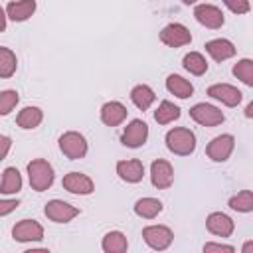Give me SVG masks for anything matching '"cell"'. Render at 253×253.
Returning <instances> with one entry per match:
<instances>
[{"label": "cell", "mask_w": 253, "mask_h": 253, "mask_svg": "<svg viewBox=\"0 0 253 253\" xmlns=\"http://www.w3.org/2000/svg\"><path fill=\"white\" fill-rule=\"evenodd\" d=\"M28 180L32 190L36 192H45L47 188H51L55 174H53V166L43 160V158H36L28 164Z\"/></svg>", "instance_id": "6da1fadb"}, {"label": "cell", "mask_w": 253, "mask_h": 253, "mask_svg": "<svg viewBox=\"0 0 253 253\" xmlns=\"http://www.w3.org/2000/svg\"><path fill=\"white\" fill-rule=\"evenodd\" d=\"M166 146L178 156H190L196 150V134L190 128L176 126L166 132Z\"/></svg>", "instance_id": "7a4b0ae2"}, {"label": "cell", "mask_w": 253, "mask_h": 253, "mask_svg": "<svg viewBox=\"0 0 253 253\" xmlns=\"http://www.w3.org/2000/svg\"><path fill=\"white\" fill-rule=\"evenodd\" d=\"M87 138L77 130H67L59 136V150L69 160H79L87 154Z\"/></svg>", "instance_id": "3957f363"}, {"label": "cell", "mask_w": 253, "mask_h": 253, "mask_svg": "<svg viewBox=\"0 0 253 253\" xmlns=\"http://www.w3.org/2000/svg\"><path fill=\"white\" fill-rule=\"evenodd\" d=\"M142 239L144 243L154 249V251H164L172 245L174 241V233L168 225H148L142 229Z\"/></svg>", "instance_id": "277c9868"}, {"label": "cell", "mask_w": 253, "mask_h": 253, "mask_svg": "<svg viewBox=\"0 0 253 253\" xmlns=\"http://www.w3.org/2000/svg\"><path fill=\"white\" fill-rule=\"evenodd\" d=\"M190 117L202 126H217L225 121V115L221 113V109L210 103H196L190 109Z\"/></svg>", "instance_id": "5b68a950"}, {"label": "cell", "mask_w": 253, "mask_h": 253, "mask_svg": "<svg viewBox=\"0 0 253 253\" xmlns=\"http://www.w3.org/2000/svg\"><path fill=\"white\" fill-rule=\"evenodd\" d=\"M233 148H235V138H233V134H219V136H215V138H211V140L208 142L206 154H208V158L213 160V162H225V160L231 156Z\"/></svg>", "instance_id": "8992f818"}, {"label": "cell", "mask_w": 253, "mask_h": 253, "mask_svg": "<svg viewBox=\"0 0 253 253\" xmlns=\"http://www.w3.org/2000/svg\"><path fill=\"white\" fill-rule=\"evenodd\" d=\"M43 213L49 221H55V223H67L71 221L73 217L79 215V208L63 202V200H49L43 208Z\"/></svg>", "instance_id": "52a82bcc"}, {"label": "cell", "mask_w": 253, "mask_h": 253, "mask_svg": "<svg viewBox=\"0 0 253 253\" xmlns=\"http://www.w3.org/2000/svg\"><path fill=\"white\" fill-rule=\"evenodd\" d=\"M12 237L18 243H34L43 239V227L36 219H20L12 227Z\"/></svg>", "instance_id": "ba28073f"}, {"label": "cell", "mask_w": 253, "mask_h": 253, "mask_svg": "<svg viewBox=\"0 0 253 253\" xmlns=\"http://www.w3.org/2000/svg\"><path fill=\"white\" fill-rule=\"evenodd\" d=\"M160 42L164 45H168V47H182V45H188L192 42V34H190V30L184 24L172 22V24L162 28Z\"/></svg>", "instance_id": "9c48e42d"}, {"label": "cell", "mask_w": 253, "mask_h": 253, "mask_svg": "<svg viewBox=\"0 0 253 253\" xmlns=\"http://www.w3.org/2000/svg\"><path fill=\"white\" fill-rule=\"evenodd\" d=\"M146 138H148V125L140 119H132L121 136V140L126 148H140L146 142Z\"/></svg>", "instance_id": "30bf717a"}, {"label": "cell", "mask_w": 253, "mask_h": 253, "mask_svg": "<svg viewBox=\"0 0 253 253\" xmlns=\"http://www.w3.org/2000/svg\"><path fill=\"white\" fill-rule=\"evenodd\" d=\"M208 95L211 99L223 103L225 107H237L241 103V99H243V93L237 87L229 85V83H213V85H210L208 87Z\"/></svg>", "instance_id": "8fae6325"}, {"label": "cell", "mask_w": 253, "mask_h": 253, "mask_svg": "<svg viewBox=\"0 0 253 253\" xmlns=\"http://www.w3.org/2000/svg\"><path fill=\"white\" fill-rule=\"evenodd\" d=\"M61 186L69 194H75V196H89V194L95 192L93 180L87 174H81V172H69V174H65L63 180H61Z\"/></svg>", "instance_id": "7c38bea8"}, {"label": "cell", "mask_w": 253, "mask_h": 253, "mask_svg": "<svg viewBox=\"0 0 253 253\" xmlns=\"http://www.w3.org/2000/svg\"><path fill=\"white\" fill-rule=\"evenodd\" d=\"M194 18L202 26H206L210 30H219L223 26V22H225L223 12L217 6H213V4H198L194 8Z\"/></svg>", "instance_id": "4fadbf2b"}, {"label": "cell", "mask_w": 253, "mask_h": 253, "mask_svg": "<svg viewBox=\"0 0 253 253\" xmlns=\"http://www.w3.org/2000/svg\"><path fill=\"white\" fill-rule=\"evenodd\" d=\"M150 182L158 190L170 188L172 182H174V168H172V164L168 160H162V158L154 160L150 164Z\"/></svg>", "instance_id": "5bb4252c"}, {"label": "cell", "mask_w": 253, "mask_h": 253, "mask_svg": "<svg viewBox=\"0 0 253 253\" xmlns=\"http://www.w3.org/2000/svg\"><path fill=\"white\" fill-rule=\"evenodd\" d=\"M206 227L211 235H217V237H229L235 229V223L233 219L223 213V211H211L206 219Z\"/></svg>", "instance_id": "9a60e30c"}, {"label": "cell", "mask_w": 253, "mask_h": 253, "mask_svg": "<svg viewBox=\"0 0 253 253\" xmlns=\"http://www.w3.org/2000/svg\"><path fill=\"white\" fill-rule=\"evenodd\" d=\"M117 174L126 184H138L144 176V164L138 158L130 160H119L117 162Z\"/></svg>", "instance_id": "2e32d148"}, {"label": "cell", "mask_w": 253, "mask_h": 253, "mask_svg": "<svg viewBox=\"0 0 253 253\" xmlns=\"http://www.w3.org/2000/svg\"><path fill=\"white\" fill-rule=\"evenodd\" d=\"M206 51L211 55V59H215V61H225V59H229V57H233L235 55V45L229 42V40H225V38H217V40H210V42H206Z\"/></svg>", "instance_id": "e0dca14e"}, {"label": "cell", "mask_w": 253, "mask_h": 253, "mask_svg": "<svg viewBox=\"0 0 253 253\" xmlns=\"http://www.w3.org/2000/svg\"><path fill=\"white\" fill-rule=\"evenodd\" d=\"M126 107L119 101H109L101 107V121L107 126H119L126 119Z\"/></svg>", "instance_id": "ac0fdd59"}, {"label": "cell", "mask_w": 253, "mask_h": 253, "mask_svg": "<svg viewBox=\"0 0 253 253\" xmlns=\"http://www.w3.org/2000/svg\"><path fill=\"white\" fill-rule=\"evenodd\" d=\"M36 12V0H12L6 6V16L12 22H26Z\"/></svg>", "instance_id": "d6986e66"}, {"label": "cell", "mask_w": 253, "mask_h": 253, "mask_svg": "<svg viewBox=\"0 0 253 253\" xmlns=\"http://www.w3.org/2000/svg\"><path fill=\"white\" fill-rule=\"evenodd\" d=\"M166 89L174 97H178V99H188L194 93V85L188 79H184L182 75H176V73H172V75L166 77Z\"/></svg>", "instance_id": "ffe728a7"}, {"label": "cell", "mask_w": 253, "mask_h": 253, "mask_svg": "<svg viewBox=\"0 0 253 253\" xmlns=\"http://www.w3.org/2000/svg\"><path fill=\"white\" fill-rule=\"evenodd\" d=\"M42 121H43V111H42L40 107H34V105L24 107V109L18 113V117H16L18 126H20V128H26V130L40 126Z\"/></svg>", "instance_id": "44dd1931"}, {"label": "cell", "mask_w": 253, "mask_h": 253, "mask_svg": "<svg viewBox=\"0 0 253 253\" xmlns=\"http://www.w3.org/2000/svg\"><path fill=\"white\" fill-rule=\"evenodd\" d=\"M130 101L134 103L136 109L146 111V109L156 101V95H154V91H152L148 85L140 83V85H134V87L130 89Z\"/></svg>", "instance_id": "7402d4cb"}, {"label": "cell", "mask_w": 253, "mask_h": 253, "mask_svg": "<svg viewBox=\"0 0 253 253\" xmlns=\"http://www.w3.org/2000/svg\"><path fill=\"white\" fill-rule=\"evenodd\" d=\"M22 190V176L18 172V168L8 166L2 172V180H0V192L10 196V194H18Z\"/></svg>", "instance_id": "603a6c76"}, {"label": "cell", "mask_w": 253, "mask_h": 253, "mask_svg": "<svg viewBox=\"0 0 253 253\" xmlns=\"http://www.w3.org/2000/svg\"><path fill=\"white\" fill-rule=\"evenodd\" d=\"M162 208L164 206L158 198H140L134 204V213L138 217H144V219H154L162 211Z\"/></svg>", "instance_id": "cb8c5ba5"}, {"label": "cell", "mask_w": 253, "mask_h": 253, "mask_svg": "<svg viewBox=\"0 0 253 253\" xmlns=\"http://www.w3.org/2000/svg\"><path fill=\"white\" fill-rule=\"evenodd\" d=\"M101 247L105 253H125L128 249V241L123 231H109V233H105Z\"/></svg>", "instance_id": "d4e9b609"}, {"label": "cell", "mask_w": 253, "mask_h": 253, "mask_svg": "<svg viewBox=\"0 0 253 253\" xmlns=\"http://www.w3.org/2000/svg\"><path fill=\"white\" fill-rule=\"evenodd\" d=\"M180 107L178 105H174L172 101H162L160 105H158V109L154 111V121L158 123V125H168V123H172V121H178L180 119Z\"/></svg>", "instance_id": "484cf974"}, {"label": "cell", "mask_w": 253, "mask_h": 253, "mask_svg": "<svg viewBox=\"0 0 253 253\" xmlns=\"http://www.w3.org/2000/svg\"><path fill=\"white\" fill-rule=\"evenodd\" d=\"M18 69L16 53L10 47L0 45V79H10Z\"/></svg>", "instance_id": "4316f807"}, {"label": "cell", "mask_w": 253, "mask_h": 253, "mask_svg": "<svg viewBox=\"0 0 253 253\" xmlns=\"http://www.w3.org/2000/svg\"><path fill=\"white\" fill-rule=\"evenodd\" d=\"M182 65L186 71H190L192 75H204L208 71V61L200 51H190L184 55Z\"/></svg>", "instance_id": "83f0119b"}, {"label": "cell", "mask_w": 253, "mask_h": 253, "mask_svg": "<svg viewBox=\"0 0 253 253\" xmlns=\"http://www.w3.org/2000/svg\"><path fill=\"white\" fill-rule=\"evenodd\" d=\"M229 208L239 211V213H249L253 211V192L251 190H241L239 194L229 198Z\"/></svg>", "instance_id": "f1b7e54d"}, {"label": "cell", "mask_w": 253, "mask_h": 253, "mask_svg": "<svg viewBox=\"0 0 253 253\" xmlns=\"http://www.w3.org/2000/svg\"><path fill=\"white\" fill-rule=\"evenodd\" d=\"M233 75L245 83L247 87H253V61L249 57H243L239 59L235 65H233Z\"/></svg>", "instance_id": "f546056e"}, {"label": "cell", "mask_w": 253, "mask_h": 253, "mask_svg": "<svg viewBox=\"0 0 253 253\" xmlns=\"http://www.w3.org/2000/svg\"><path fill=\"white\" fill-rule=\"evenodd\" d=\"M18 101H20L18 91H14V89H4V91H0V117L12 113L14 107L18 105Z\"/></svg>", "instance_id": "4dcf8cb0"}, {"label": "cell", "mask_w": 253, "mask_h": 253, "mask_svg": "<svg viewBox=\"0 0 253 253\" xmlns=\"http://www.w3.org/2000/svg\"><path fill=\"white\" fill-rule=\"evenodd\" d=\"M233 14H247L251 10L249 0H221Z\"/></svg>", "instance_id": "1f68e13d"}, {"label": "cell", "mask_w": 253, "mask_h": 253, "mask_svg": "<svg viewBox=\"0 0 253 253\" xmlns=\"http://www.w3.org/2000/svg\"><path fill=\"white\" fill-rule=\"evenodd\" d=\"M235 247L233 245H225V243H206L204 245V253H233Z\"/></svg>", "instance_id": "d6a6232c"}, {"label": "cell", "mask_w": 253, "mask_h": 253, "mask_svg": "<svg viewBox=\"0 0 253 253\" xmlns=\"http://www.w3.org/2000/svg\"><path fill=\"white\" fill-rule=\"evenodd\" d=\"M18 206H20V202H18V200H0V217H2V215L12 213Z\"/></svg>", "instance_id": "836d02e7"}, {"label": "cell", "mask_w": 253, "mask_h": 253, "mask_svg": "<svg viewBox=\"0 0 253 253\" xmlns=\"http://www.w3.org/2000/svg\"><path fill=\"white\" fill-rule=\"evenodd\" d=\"M10 148H12V138L6 136V134H0V162L8 156Z\"/></svg>", "instance_id": "e575fe53"}, {"label": "cell", "mask_w": 253, "mask_h": 253, "mask_svg": "<svg viewBox=\"0 0 253 253\" xmlns=\"http://www.w3.org/2000/svg\"><path fill=\"white\" fill-rule=\"evenodd\" d=\"M6 18H8V16H6V10L0 6V32L6 30Z\"/></svg>", "instance_id": "d590c367"}, {"label": "cell", "mask_w": 253, "mask_h": 253, "mask_svg": "<svg viewBox=\"0 0 253 253\" xmlns=\"http://www.w3.org/2000/svg\"><path fill=\"white\" fill-rule=\"evenodd\" d=\"M245 117H247V119H251V117H253V103H249V105H247V109H245Z\"/></svg>", "instance_id": "8d00e7d4"}, {"label": "cell", "mask_w": 253, "mask_h": 253, "mask_svg": "<svg viewBox=\"0 0 253 253\" xmlns=\"http://www.w3.org/2000/svg\"><path fill=\"white\" fill-rule=\"evenodd\" d=\"M253 249V241H247L245 245H243V253H249Z\"/></svg>", "instance_id": "74e56055"}, {"label": "cell", "mask_w": 253, "mask_h": 253, "mask_svg": "<svg viewBox=\"0 0 253 253\" xmlns=\"http://www.w3.org/2000/svg\"><path fill=\"white\" fill-rule=\"evenodd\" d=\"M182 2H184V4H186V6H192V4H196V2H198V0H182Z\"/></svg>", "instance_id": "f35d334b"}]
</instances>
